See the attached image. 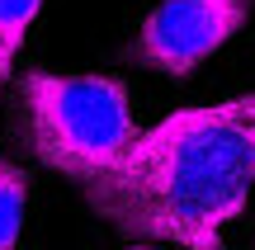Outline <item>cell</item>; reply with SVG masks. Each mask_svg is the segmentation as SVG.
Instances as JSON below:
<instances>
[{"label":"cell","instance_id":"3957f363","mask_svg":"<svg viewBox=\"0 0 255 250\" xmlns=\"http://www.w3.org/2000/svg\"><path fill=\"white\" fill-rule=\"evenodd\" d=\"M246 14L251 0H161L146 14L132 43V57L156 66L161 76H189L227 38L241 33Z\"/></svg>","mask_w":255,"mask_h":250},{"label":"cell","instance_id":"277c9868","mask_svg":"<svg viewBox=\"0 0 255 250\" xmlns=\"http://www.w3.org/2000/svg\"><path fill=\"white\" fill-rule=\"evenodd\" d=\"M24 203H28V175L14 166V161L0 156V250H14L19 246Z\"/></svg>","mask_w":255,"mask_h":250},{"label":"cell","instance_id":"6da1fadb","mask_svg":"<svg viewBox=\"0 0 255 250\" xmlns=\"http://www.w3.org/2000/svg\"><path fill=\"white\" fill-rule=\"evenodd\" d=\"M255 189V94L180 109L137 132L104 175L85 184L90 208L119 232L184 250H222V227Z\"/></svg>","mask_w":255,"mask_h":250},{"label":"cell","instance_id":"7a4b0ae2","mask_svg":"<svg viewBox=\"0 0 255 250\" xmlns=\"http://www.w3.org/2000/svg\"><path fill=\"white\" fill-rule=\"evenodd\" d=\"M24 132L38 161L90 184L137 137L132 104L114 76H24Z\"/></svg>","mask_w":255,"mask_h":250},{"label":"cell","instance_id":"5b68a950","mask_svg":"<svg viewBox=\"0 0 255 250\" xmlns=\"http://www.w3.org/2000/svg\"><path fill=\"white\" fill-rule=\"evenodd\" d=\"M38 9H43V0H0V81L9 76L14 52L24 43L28 24L38 19Z\"/></svg>","mask_w":255,"mask_h":250}]
</instances>
